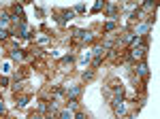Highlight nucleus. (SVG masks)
Masks as SVG:
<instances>
[{"mask_svg":"<svg viewBox=\"0 0 160 119\" xmlns=\"http://www.w3.org/2000/svg\"><path fill=\"white\" fill-rule=\"evenodd\" d=\"M145 51H148V40L137 36L135 40L130 43V49H128V58L135 60V62H137V60H143V58H145Z\"/></svg>","mask_w":160,"mask_h":119,"instance_id":"1","label":"nucleus"},{"mask_svg":"<svg viewBox=\"0 0 160 119\" xmlns=\"http://www.w3.org/2000/svg\"><path fill=\"white\" fill-rule=\"evenodd\" d=\"M75 40L90 43V40H94V34H92V32H86V30H75Z\"/></svg>","mask_w":160,"mask_h":119,"instance_id":"2","label":"nucleus"},{"mask_svg":"<svg viewBox=\"0 0 160 119\" xmlns=\"http://www.w3.org/2000/svg\"><path fill=\"white\" fill-rule=\"evenodd\" d=\"M64 92H66V96H68L71 100H77V96H79V92H81V87H79V85H71V87H66Z\"/></svg>","mask_w":160,"mask_h":119,"instance_id":"3","label":"nucleus"},{"mask_svg":"<svg viewBox=\"0 0 160 119\" xmlns=\"http://www.w3.org/2000/svg\"><path fill=\"white\" fill-rule=\"evenodd\" d=\"M113 108H115L118 115H124V113H126V104H124V100H113Z\"/></svg>","mask_w":160,"mask_h":119,"instance_id":"4","label":"nucleus"},{"mask_svg":"<svg viewBox=\"0 0 160 119\" xmlns=\"http://www.w3.org/2000/svg\"><path fill=\"white\" fill-rule=\"evenodd\" d=\"M137 72L143 77V79H148V74H149V70H148V66L145 64H139V68H137Z\"/></svg>","mask_w":160,"mask_h":119,"instance_id":"5","label":"nucleus"},{"mask_svg":"<svg viewBox=\"0 0 160 119\" xmlns=\"http://www.w3.org/2000/svg\"><path fill=\"white\" fill-rule=\"evenodd\" d=\"M22 55H24V53H22L19 49H15V51H11V58H13V60H22Z\"/></svg>","mask_w":160,"mask_h":119,"instance_id":"6","label":"nucleus"},{"mask_svg":"<svg viewBox=\"0 0 160 119\" xmlns=\"http://www.w3.org/2000/svg\"><path fill=\"white\" fill-rule=\"evenodd\" d=\"M60 119H73V113H71V111H62Z\"/></svg>","mask_w":160,"mask_h":119,"instance_id":"7","label":"nucleus"},{"mask_svg":"<svg viewBox=\"0 0 160 119\" xmlns=\"http://www.w3.org/2000/svg\"><path fill=\"white\" fill-rule=\"evenodd\" d=\"M68 108L71 111H77V100H68Z\"/></svg>","mask_w":160,"mask_h":119,"instance_id":"8","label":"nucleus"},{"mask_svg":"<svg viewBox=\"0 0 160 119\" xmlns=\"http://www.w3.org/2000/svg\"><path fill=\"white\" fill-rule=\"evenodd\" d=\"M26 104H28V98H26V96H24V98H19V107H26Z\"/></svg>","mask_w":160,"mask_h":119,"instance_id":"9","label":"nucleus"},{"mask_svg":"<svg viewBox=\"0 0 160 119\" xmlns=\"http://www.w3.org/2000/svg\"><path fill=\"white\" fill-rule=\"evenodd\" d=\"M113 28H115V21H109V24H107V32H111Z\"/></svg>","mask_w":160,"mask_h":119,"instance_id":"10","label":"nucleus"},{"mask_svg":"<svg viewBox=\"0 0 160 119\" xmlns=\"http://www.w3.org/2000/svg\"><path fill=\"white\" fill-rule=\"evenodd\" d=\"M102 7H105V4H102V2H96V4H94V11H100V9H102Z\"/></svg>","mask_w":160,"mask_h":119,"instance_id":"11","label":"nucleus"},{"mask_svg":"<svg viewBox=\"0 0 160 119\" xmlns=\"http://www.w3.org/2000/svg\"><path fill=\"white\" fill-rule=\"evenodd\" d=\"M9 36V32H4V30H0V38H7Z\"/></svg>","mask_w":160,"mask_h":119,"instance_id":"12","label":"nucleus"},{"mask_svg":"<svg viewBox=\"0 0 160 119\" xmlns=\"http://www.w3.org/2000/svg\"><path fill=\"white\" fill-rule=\"evenodd\" d=\"M30 119H45L43 115H30Z\"/></svg>","mask_w":160,"mask_h":119,"instance_id":"13","label":"nucleus"}]
</instances>
